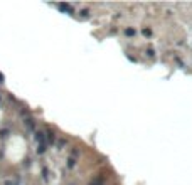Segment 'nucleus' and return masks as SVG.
<instances>
[{"label": "nucleus", "mask_w": 192, "mask_h": 185, "mask_svg": "<svg viewBox=\"0 0 192 185\" xmlns=\"http://www.w3.org/2000/svg\"><path fill=\"white\" fill-rule=\"evenodd\" d=\"M103 183H105V177H94L89 182V185H103Z\"/></svg>", "instance_id": "obj_1"}, {"label": "nucleus", "mask_w": 192, "mask_h": 185, "mask_svg": "<svg viewBox=\"0 0 192 185\" xmlns=\"http://www.w3.org/2000/svg\"><path fill=\"white\" fill-rule=\"evenodd\" d=\"M36 140H37V142H40V145H44V135L42 133H37L36 135Z\"/></svg>", "instance_id": "obj_2"}, {"label": "nucleus", "mask_w": 192, "mask_h": 185, "mask_svg": "<svg viewBox=\"0 0 192 185\" xmlns=\"http://www.w3.org/2000/svg\"><path fill=\"white\" fill-rule=\"evenodd\" d=\"M59 9H61V10H64V12H71V7H69V5H64V4L59 5Z\"/></svg>", "instance_id": "obj_3"}, {"label": "nucleus", "mask_w": 192, "mask_h": 185, "mask_svg": "<svg viewBox=\"0 0 192 185\" xmlns=\"http://www.w3.org/2000/svg\"><path fill=\"white\" fill-rule=\"evenodd\" d=\"M44 150H46V146H44V145H40L39 148H37V153H44Z\"/></svg>", "instance_id": "obj_4"}, {"label": "nucleus", "mask_w": 192, "mask_h": 185, "mask_svg": "<svg viewBox=\"0 0 192 185\" xmlns=\"http://www.w3.org/2000/svg\"><path fill=\"white\" fill-rule=\"evenodd\" d=\"M27 126H29V128H34V123H32V120H27Z\"/></svg>", "instance_id": "obj_5"}, {"label": "nucleus", "mask_w": 192, "mask_h": 185, "mask_svg": "<svg viewBox=\"0 0 192 185\" xmlns=\"http://www.w3.org/2000/svg\"><path fill=\"white\" fill-rule=\"evenodd\" d=\"M5 185H17V183H15V182H12V180H7V182H5Z\"/></svg>", "instance_id": "obj_6"}, {"label": "nucleus", "mask_w": 192, "mask_h": 185, "mask_svg": "<svg viewBox=\"0 0 192 185\" xmlns=\"http://www.w3.org/2000/svg\"><path fill=\"white\" fill-rule=\"evenodd\" d=\"M0 83H4V76L2 74H0Z\"/></svg>", "instance_id": "obj_7"}]
</instances>
